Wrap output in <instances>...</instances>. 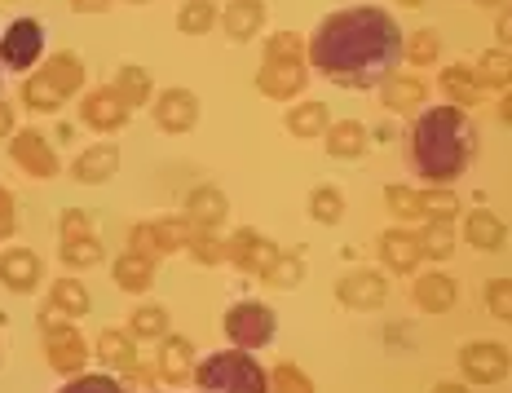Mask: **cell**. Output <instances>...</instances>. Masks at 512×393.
I'll list each match as a JSON object with an SVG mask.
<instances>
[{"label": "cell", "mask_w": 512, "mask_h": 393, "mask_svg": "<svg viewBox=\"0 0 512 393\" xmlns=\"http://www.w3.org/2000/svg\"><path fill=\"white\" fill-rule=\"evenodd\" d=\"M305 58L340 89H380L402 62V31L380 5H349L318 23Z\"/></svg>", "instance_id": "1"}, {"label": "cell", "mask_w": 512, "mask_h": 393, "mask_svg": "<svg viewBox=\"0 0 512 393\" xmlns=\"http://www.w3.org/2000/svg\"><path fill=\"white\" fill-rule=\"evenodd\" d=\"M473 151L477 133L460 106H429L415 115L407 133L411 168L433 186H451L455 177H464V168L473 164Z\"/></svg>", "instance_id": "2"}, {"label": "cell", "mask_w": 512, "mask_h": 393, "mask_svg": "<svg viewBox=\"0 0 512 393\" xmlns=\"http://www.w3.org/2000/svg\"><path fill=\"white\" fill-rule=\"evenodd\" d=\"M190 380L199 393H270V371H265L248 349H221L195 363Z\"/></svg>", "instance_id": "3"}, {"label": "cell", "mask_w": 512, "mask_h": 393, "mask_svg": "<svg viewBox=\"0 0 512 393\" xmlns=\"http://www.w3.org/2000/svg\"><path fill=\"white\" fill-rule=\"evenodd\" d=\"M80 84H84V62L76 53H53L36 76L23 80V102L40 115L62 111V102H67L71 93H80Z\"/></svg>", "instance_id": "4"}, {"label": "cell", "mask_w": 512, "mask_h": 393, "mask_svg": "<svg viewBox=\"0 0 512 393\" xmlns=\"http://www.w3.org/2000/svg\"><path fill=\"white\" fill-rule=\"evenodd\" d=\"M40 58H45V27H40V18H14L5 27V36H0V67L27 76Z\"/></svg>", "instance_id": "5"}, {"label": "cell", "mask_w": 512, "mask_h": 393, "mask_svg": "<svg viewBox=\"0 0 512 393\" xmlns=\"http://www.w3.org/2000/svg\"><path fill=\"white\" fill-rule=\"evenodd\" d=\"M274 310L261 301H239L230 305L226 314V341H234V349H261L274 341Z\"/></svg>", "instance_id": "6"}, {"label": "cell", "mask_w": 512, "mask_h": 393, "mask_svg": "<svg viewBox=\"0 0 512 393\" xmlns=\"http://www.w3.org/2000/svg\"><path fill=\"white\" fill-rule=\"evenodd\" d=\"M256 89L274 102L305 93V58H265L261 71H256Z\"/></svg>", "instance_id": "7"}, {"label": "cell", "mask_w": 512, "mask_h": 393, "mask_svg": "<svg viewBox=\"0 0 512 393\" xmlns=\"http://www.w3.org/2000/svg\"><path fill=\"white\" fill-rule=\"evenodd\" d=\"M460 371L477 385H499L508 376V349L499 341H473L460 349Z\"/></svg>", "instance_id": "8"}, {"label": "cell", "mask_w": 512, "mask_h": 393, "mask_svg": "<svg viewBox=\"0 0 512 393\" xmlns=\"http://www.w3.org/2000/svg\"><path fill=\"white\" fill-rule=\"evenodd\" d=\"M9 159H14L27 177H58V168H62L58 155H53V146L36 129H23V133L9 137Z\"/></svg>", "instance_id": "9"}, {"label": "cell", "mask_w": 512, "mask_h": 393, "mask_svg": "<svg viewBox=\"0 0 512 393\" xmlns=\"http://www.w3.org/2000/svg\"><path fill=\"white\" fill-rule=\"evenodd\" d=\"M45 358L62 376H80L84 363H89V345H84V336L67 323V327H58V332H45Z\"/></svg>", "instance_id": "10"}, {"label": "cell", "mask_w": 512, "mask_h": 393, "mask_svg": "<svg viewBox=\"0 0 512 393\" xmlns=\"http://www.w3.org/2000/svg\"><path fill=\"white\" fill-rule=\"evenodd\" d=\"M384 296H389V283L376 270H354L336 283V301L349 305V310H380Z\"/></svg>", "instance_id": "11"}, {"label": "cell", "mask_w": 512, "mask_h": 393, "mask_svg": "<svg viewBox=\"0 0 512 393\" xmlns=\"http://www.w3.org/2000/svg\"><path fill=\"white\" fill-rule=\"evenodd\" d=\"M80 120L89 124V129H98V133H115V129H124L128 106H124V98L115 89H93V93H84L80 98Z\"/></svg>", "instance_id": "12"}, {"label": "cell", "mask_w": 512, "mask_h": 393, "mask_svg": "<svg viewBox=\"0 0 512 393\" xmlns=\"http://www.w3.org/2000/svg\"><path fill=\"white\" fill-rule=\"evenodd\" d=\"M199 120V98L190 89H168L155 98V124L164 133H190Z\"/></svg>", "instance_id": "13"}, {"label": "cell", "mask_w": 512, "mask_h": 393, "mask_svg": "<svg viewBox=\"0 0 512 393\" xmlns=\"http://www.w3.org/2000/svg\"><path fill=\"white\" fill-rule=\"evenodd\" d=\"M226 257L239 265V270H248V274H261L265 279V270L274 265V257H279V248H274L265 235H256V230H239V235L230 239V248H226Z\"/></svg>", "instance_id": "14"}, {"label": "cell", "mask_w": 512, "mask_h": 393, "mask_svg": "<svg viewBox=\"0 0 512 393\" xmlns=\"http://www.w3.org/2000/svg\"><path fill=\"white\" fill-rule=\"evenodd\" d=\"M40 257L31 248H9L5 257H0V283H5L9 292H31L40 288Z\"/></svg>", "instance_id": "15"}, {"label": "cell", "mask_w": 512, "mask_h": 393, "mask_svg": "<svg viewBox=\"0 0 512 393\" xmlns=\"http://www.w3.org/2000/svg\"><path fill=\"white\" fill-rule=\"evenodd\" d=\"M217 23L226 27V36H230V40H239V45H243V40H252L256 31H261V23H265V5H261V0H230V5L217 14Z\"/></svg>", "instance_id": "16"}, {"label": "cell", "mask_w": 512, "mask_h": 393, "mask_svg": "<svg viewBox=\"0 0 512 393\" xmlns=\"http://www.w3.org/2000/svg\"><path fill=\"white\" fill-rule=\"evenodd\" d=\"M186 221L195 230H217L226 221V195L217 186H195L186 199Z\"/></svg>", "instance_id": "17"}, {"label": "cell", "mask_w": 512, "mask_h": 393, "mask_svg": "<svg viewBox=\"0 0 512 393\" xmlns=\"http://www.w3.org/2000/svg\"><path fill=\"white\" fill-rule=\"evenodd\" d=\"M159 376L168 380V385H181V380H190V371H195V345L186 341V336H159Z\"/></svg>", "instance_id": "18"}, {"label": "cell", "mask_w": 512, "mask_h": 393, "mask_svg": "<svg viewBox=\"0 0 512 393\" xmlns=\"http://www.w3.org/2000/svg\"><path fill=\"white\" fill-rule=\"evenodd\" d=\"M115 168H120V151L102 142V146H89V151L71 164V177L84 182V186H98V182H111Z\"/></svg>", "instance_id": "19"}, {"label": "cell", "mask_w": 512, "mask_h": 393, "mask_svg": "<svg viewBox=\"0 0 512 393\" xmlns=\"http://www.w3.org/2000/svg\"><path fill=\"white\" fill-rule=\"evenodd\" d=\"M455 301H460V288H455L451 274H420V279H415V305H420V310L446 314Z\"/></svg>", "instance_id": "20"}, {"label": "cell", "mask_w": 512, "mask_h": 393, "mask_svg": "<svg viewBox=\"0 0 512 393\" xmlns=\"http://www.w3.org/2000/svg\"><path fill=\"white\" fill-rule=\"evenodd\" d=\"M424 93H429V89H424L420 76H398V71H393V76L380 84V102L389 106V111H402V115H415V111H420Z\"/></svg>", "instance_id": "21"}, {"label": "cell", "mask_w": 512, "mask_h": 393, "mask_svg": "<svg viewBox=\"0 0 512 393\" xmlns=\"http://www.w3.org/2000/svg\"><path fill=\"white\" fill-rule=\"evenodd\" d=\"M464 235H468V243H473L477 252H499L504 248V239H508V230H504V221H499L495 212L473 208L464 217Z\"/></svg>", "instance_id": "22"}, {"label": "cell", "mask_w": 512, "mask_h": 393, "mask_svg": "<svg viewBox=\"0 0 512 393\" xmlns=\"http://www.w3.org/2000/svg\"><path fill=\"white\" fill-rule=\"evenodd\" d=\"M323 142H327V155L332 159H358L367 151V129H362L358 120H340V124H327Z\"/></svg>", "instance_id": "23"}, {"label": "cell", "mask_w": 512, "mask_h": 393, "mask_svg": "<svg viewBox=\"0 0 512 393\" xmlns=\"http://www.w3.org/2000/svg\"><path fill=\"white\" fill-rule=\"evenodd\" d=\"M380 257H384V265H389V270L411 274L415 261H420L415 235H411V230H384V235H380Z\"/></svg>", "instance_id": "24"}, {"label": "cell", "mask_w": 512, "mask_h": 393, "mask_svg": "<svg viewBox=\"0 0 512 393\" xmlns=\"http://www.w3.org/2000/svg\"><path fill=\"white\" fill-rule=\"evenodd\" d=\"M98 358L106 367L115 371H133L137 367V341L128 332H115V327H106V332L98 336Z\"/></svg>", "instance_id": "25"}, {"label": "cell", "mask_w": 512, "mask_h": 393, "mask_svg": "<svg viewBox=\"0 0 512 393\" xmlns=\"http://www.w3.org/2000/svg\"><path fill=\"white\" fill-rule=\"evenodd\" d=\"M442 93H446V106H473V102H482V84H477V76L468 67H446L442 71Z\"/></svg>", "instance_id": "26"}, {"label": "cell", "mask_w": 512, "mask_h": 393, "mask_svg": "<svg viewBox=\"0 0 512 393\" xmlns=\"http://www.w3.org/2000/svg\"><path fill=\"white\" fill-rule=\"evenodd\" d=\"M115 283H120L124 292H146L155 283V261L137 257V252H124V257L115 261Z\"/></svg>", "instance_id": "27"}, {"label": "cell", "mask_w": 512, "mask_h": 393, "mask_svg": "<svg viewBox=\"0 0 512 393\" xmlns=\"http://www.w3.org/2000/svg\"><path fill=\"white\" fill-rule=\"evenodd\" d=\"M151 235H155V252H159V257H173V252H181L190 243L195 226H190L186 217H159V221H151Z\"/></svg>", "instance_id": "28"}, {"label": "cell", "mask_w": 512, "mask_h": 393, "mask_svg": "<svg viewBox=\"0 0 512 393\" xmlns=\"http://www.w3.org/2000/svg\"><path fill=\"white\" fill-rule=\"evenodd\" d=\"M327 124H332V115H327L323 102H301L287 111V129H292L296 137H323Z\"/></svg>", "instance_id": "29"}, {"label": "cell", "mask_w": 512, "mask_h": 393, "mask_svg": "<svg viewBox=\"0 0 512 393\" xmlns=\"http://www.w3.org/2000/svg\"><path fill=\"white\" fill-rule=\"evenodd\" d=\"M128 336L133 341H159V336H168V310L164 305H137L133 318H128Z\"/></svg>", "instance_id": "30"}, {"label": "cell", "mask_w": 512, "mask_h": 393, "mask_svg": "<svg viewBox=\"0 0 512 393\" xmlns=\"http://www.w3.org/2000/svg\"><path fill=\"white\" fill-rule=\"evenodd\" d=\"M49 305H58L67 318H80V314H89L93 301H89V288H84L80 279H58L49 288Z\"/></svg>", "instance_id": "31"}, {"label": "cell", "mask_w": 512, "mask_h": 393, "mask_svg": "<svg viewBox=\"0 0 512 393\" xmlns=\"http://www.w3.org/2000/svg\"><path fill=\"white\" fill-rule=\"evenodd\" d=\"M217 14L221 9L212 5V0H186V5L177 9V27L186 31V36H208V31L217 27Z\"/></svg>", "instance_id": "32"}, {"label": "cell", "mask_w": 512, "mask_h": 393, "mask_svg": "<svg viewBox=\"0 0 512 393\" xmlns=\"http://www.w3.org/2000/svg\"><path fill=\"white\" fill-rule=\"evenodd\" d=\"M111 89L124 98V106H146L151 102V71L146 67H120V76H115Z\"/></svg>", "instance_id": "33"}, {"label": "cell", "mask_w": 512, "mask_h": 393, "mask_svg": "<svg viewBox=\"0 0 512 393\" xmlns=\"http://www.w3.org/2000/svg\"><path fill=\"white\" fill-rule=\"evenodd\" d=\"M415 248L420 257H433V261H446L455 252V235H451V221H429V226L415 235Z\"/></svg>", "instance_id": "34"}, {"label": "cell", "mask_w": 512, "mask_h": 393, "mask_svg": "<svg viewBox=\"0 0 512 393\" xmlns=\"http://www.w3.org/2000/svg\"><path fill=\"white\" fill-rule=\"evenodd\" d=\"M309 217L323 221V226H336V221L345 217V195H340L336 186H318L314 195H309Z\"/></svg>", "instance_id": "35"}, {"label": "cell", "mask_w": 512, "mask_h": 393, "mask_svg": "<svg viewBox=\"0 0 512 393\" xmlns=\"http://www.w3.org/2000/svg\"><path fill=\"white\" fill-rule=\"evenodd\" d=\"M477 84L482 89H508V76H512V67H508V53L504 49H490L482 62H477Z\"/></svg>", "instance_id": "36"}, {"label": "cell", "mask_w": 512, "mask_h": 393, "mask_svg": "<svg viewBox=\"0 0 512 393\" xmlns=\"http://www.w3.org/2000/svg\"><path fill=\"white\" fill-rule=\"evenodd\" d=\"M455 212H460V199L451 195V190H420V217L424 221H455Z\"/></svg>", "instance_id": "37"}, {"label": "cell", "mask_w": 512, "mask_h": 393, "mask_svg": "<svg viewBox=\"0 0 512 393\" xmlns=\"http://www.w3.org/2000/svg\"><path fill=\"white\" fill-rule=\"evenodd\" d=\"M62 261L84 270V265H98L102 261V243L98 235H84V239H62Z\"/></svg>", "instance_id": "38"}, {"label": "cell", "mask_w": 512, "mask_h": 393, "mask_svg": "<svg viewBox=\"0 0 512 393\" xmlns=\"http://www.w3.org/2000/svg\"><path fill=\"white\" fill-rule=\"evenodd\" d=\"M270 376H274V393H314V380L296 363H279Z\"/></svg>", "instance_id": "39"}, {"label": "cell", "mask_w": 512, "mask_h": 393, "mask_svg": "<svg viewBox=\"0 0 512 393\" xmlns=\"http://www.w3.org/2000/svg\"><path fill=\"white\" fill-rule=\"evenodd\" d=\"M384 199H389V212H393V217H402V221L420 217V190H411V186H389V190H384Z\"/></svg>", "instance_id": "40"}, {"label": "cell", "mask_w": 512, "mask_h": 393, "mask_svg": "<svg viewBox=\"0 0 512 393\" xmlns=\"http://www.w3.org/2000/svg\"><path fill=\"white\" fill-rule=\"evenodd\" d=\"M265 283H274V288H296L301 283V257H274V265L265 270Z\"/></svg>", "instance_id": "41"}, {"label": "cell", "mask_w": 512, "mask_h": 393, "mask_svg": "<svg viewBox=\"0 0 512 393\" xmlns=\"http://www.w3.org/2000/svg\"><path fill=\"white\" fill-rule=\"evenodd\" d=\"M265 58H305V40L296 31H274L265 40Z\"/></svg>", "instance_id": "42"}, {"label": "cell", "mask_w": 512, "mask_h": 393, "mask_svg": "<svg viewBox=\"0 0 512 393\" xmlns=\"http://www.w3.org/2000/svg\"><path fill=\"white\" fill-rule=\"evenodd\" d=\"M186 248L195 252V257L204 261V265H217L221 257H226V248H221V243H217V235H212V230H195V235H190V243H186Z\"/></svg>", "instance_id": "43"}, {"label": "cell", "mask_w": 512, "mask_h": 393, "mask_svg": "<svg viewBox=\"0 0 512 393\" xmlns=\"http://www.w3.org/2000/svg\"><path fill=\"white\" fill-rule=\"evenodd\" d=\"M58 393H128L120 380H111V376H76L71 385H62Z\"/></svg>", "instance_id": "44"}, {"label": "cell", "mask_w": 512, "mask_h": 393, "mask_svg": "<svg viewBox=\"0 0 512 393\" xmlns=\"http://www.w3.org/2000/svg\"><path fill=\"white\" fill-rule=\"evenodd\" d=\"M486 305L495 318H508L512 314V283L508 279H490L486 283Z\"/></svg>", "instance_id": "45"}, {"label": "cell", "mask_w": 512, "mask_h": 393, "mask_svg": "<svg viewBox=\"0 0 512 393\" xmlns=\"http://www.w3.org/2000/svg\"><path fill=\"white\" fill-rule=\"evenodd\" d=\"M437 53H442V45H437L433 31H415V40H411V62H415V67H429V62H437Z\"/></svg>", "instance_id": "46"}, {"label": "cell", "mask_w": 512, "mask_h": 393, "mask_svg": "<svg viewBox=\"0 0 512 393\" xmlns=\"http://www.w3.org/2000/svg\"><path fill=\"white\" fill-rule=\"evenodd\" d=\"M62 239H84V235H93V221H89V212H80V208H67L62 212Z\"/></svg>", "instance_id": "47"}, {"label": "cell", "mask_w": 512, "mask_h": 393, "mask_svg": "<svg viewBox=\"0 0 512 393\" xmlns=\"http://www.w3.org/2000/svg\"><path fill=\"white\" fill-rule=\"evenodd\" d=\"M128 252H137V257H159L155 252V235H151V221H142V226H133V235H128Z\"/></svg>", "instance_id": "48"}, {"label": "cell", "mask_w": 512, "mask_h": 393, "mask_svg": "<svg viewBox=\"0 0 512 393\" xmlns=\"http://www.w3.org/2000/svg\"><path fill=\"white\" fill-rule=\"evenodd\" d=\"M18 230V212H14V195L9 186H0V239H9Z\"/></svg>", "instance_id": "49"}, {"label": "cell", "mask_w": 512, "mask_h": 393, "mask_svg": "<svg viewBox=\"0 0 512 393\" xmlns=\"http://www.w3.org/2000/svg\"><path fill=\"white\" fill-rule=\"evenodd\" d=\"M40 327H45V332H58V327H67V314H62L58 305H45V310H40Z\"/></svg>", "instance_id": "50"}, {"label": "cell", "mask_w": 512, "mask_h": 393, "mask_svg": "<svg viewBox=\"0 0 512 393\" xmlns=\"http://www.w3.org/2000/svg\"><path fill=\"white\" fill-rule=\"evenodd\" d=\"M5 137H14V106L0 102V142H5Z\"/></svg>", "instance_id": "51"}, {"label": "cell", "mask_w": 512, "mask_h": 393, "mask_svg": "<svg viewBox=\"0 0 512 393\" xmlns=\"http://www.w3.org/2000/svg\"><path fill=\"white\" fill-rule=\"evenodd\" d=\"M106 5H111V0H71V9H76V14H102Z\"/></svg>", "instance_id": "52"}, {"label": "cell", "mask_w": 512, "mask_h": 393, "mask_svg": "<svg viewBox=\"0 0 512 393\" xmlns=\"http://www.w3.org/2000/svg\"><path fill=\"white\" fill-rule=\"evenodd\" d=\"M433 393H468V389H464V385H451V380H446V385H437Z\"/></svg>", "instance_id": "53"}, {"label": "cell", "mask_w": 512, "mask_h": 393, "mask_svg": "<svg viewBox=\"0 0 512 393\" xmlns=\"http://www.w3.org/2000/svg\"><path fill=\"white\" fill-rule=\"evenodd\" d=\"M398 5H407V9H420V5H424V0H398Z\"/></svg>", "instance_id": "54"}, {"label": "cell", "mask_w": 512, "mask_h": 393, "mask_svg": "<svg viewBox=\"0 0 512 393\" xmlns=\"http://www.w3.org/2000/svg\"><path fill=\"white\" fill-rule=\"evenodd\" d=\"M128 5H146V0H128Z\"/></svg>", "instance_id": "55"}, {"label": "cell", "mask_w": 512, "mask_h": 393, "mask_svg": "<svg viewBox=\"0 0 512 393\" xmlns=\"http://www.w3.org/2000/svg\"><path fill=\"white\" fill-rule=\"evenodd\" d=\"M482 5H499V0H482Z\"/></svg>", "instance_id": "56"}]
</instances>
